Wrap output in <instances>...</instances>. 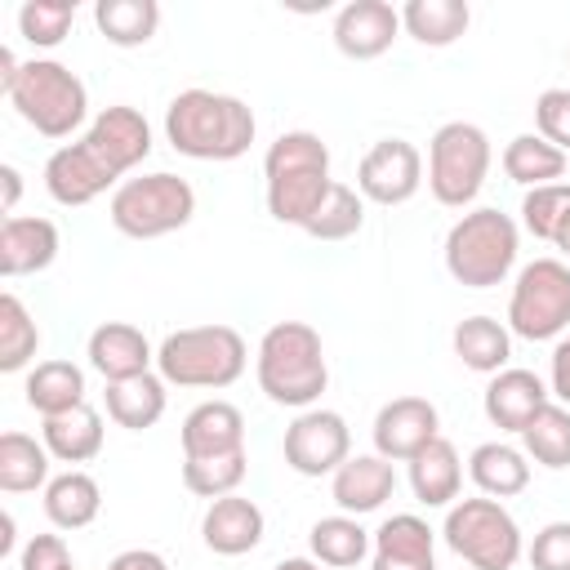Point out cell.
<instances>
[{"label":"cell","mask_w":570,"mask_h":570,"mask_svg":"<svg viewBox=\"0 0 570 570\" xmlns=\"http://www.w3.org/2000/svg\"><path fill=\"white\" fill-rule=\"evenodd\" d=\"M370 570H436L432 530L414 512H396L374 530V561Z\"/></svg>","instance_id":"7402d4cb"},{"label":"cell","mask_w":570,"mask_h":570,"mask_svg":"<svg viewBox=\"0 0 570 570\" xmlns=\"http://www.w3.org/2000/svg\"><path fill=\"white\" fill-rule=\"evenodd\" d=\"M102 508V490L89 472L80 468H67L62 476H53L45 485V517L58 525V530H85Z\"/></svg>","instance_id":"4316f807"},{"label":"cell","mask_w":570,"mask_h":570,"mask_svg":"<svg viewBox=\"0 0 570 570\" xmlns=\"http://www.w3.org/2000/svg\"><path fill=\"white\" fill-rule=\"evenodd\" d=\"M18 566L22 570H71V552H67L62 534H31Z\"/></svg>","instance_id":"f6af8a7d"},{"label":"cell","mask_w":570,"mask_h":570,"mask_svg":"<svg viewBox=\"0 0 570 570\" xmlns=\"http://www.w3.org/2000/svg\"><path fill=\"white\" fill-rule=\"evenodd\" d=\"M503 174L521 187H548L566 174V151H557L548 138L539 134H517L503 147Z\"/></svg>","instance_id":"e575fe53"},{"label":"cell","mask_w":570,"mask_h":570,"mask_svg":"<svg viewBox=\"0 0 570 570\" xmlns=\"http://www.w3.org/2000/svg\"><path fill=\"white\" fill-rule=\"evenodd\" d=\"M36 347H40V330H36L31 312L22 307L18 294H0V370L4 374L27 370Z\"/></svg>","instance_id":"74e56055"},{"label":"cell","mask_w":570,"mask_h":570,"mask_svg":"<svg viewBox=\"0 0 570 570\" xmlns=\"http://www.w3.org/2000/svg\"><path fill=\"white\" fill-rule=\"evenodd\" d=\"M330 383L321 334L307 321H276L258 343V387L272 405L312 410Z\"/></svg>","instance_id":"7a4b0ae2"},{"label":"cell","mask_w":570,"mask_h":570,"mask_svg":"<svg viewBox=\"0 0 570 570\" xmlns=\"http://www.w3.org/2000/svg\"><path fill=\"white\" fill-rule=\"evenodd\" d=\"M552 245H557V249H561V254L570 258V214L561 218V227H557V236H552Z\"/></svg>","instance_id":"816d5d0a"},{"label":"cell","mask_w":570,"mask_h":570,"mask_svg":"<svg viewBox=\"0 0 570 570\" xmlns=\"http://www.w3.org/2000/svg\"><path fill=\"white\" fill-rule=\"evenodd\" d=\"M58 258V227L49 218H4L0 223V276H36Z\"/></svg>","instance_id":"44dd1931"},{"label":"cell","mask_w":570,"mask_h":570,"mask_svg":"<svg viewBox=\"0 0 570 570\" xmlns=\"http://www.w3.org/2000/svg\"><path fill=\"white\" fill-rule=\"evenodd\" d=\"M361 223H365V196L356 187H347V183H334L303 232L316 236V240H347V236L361 232Z\"/></svg>","instance_id":"f35d334b"},{"label":"cell","mask_w":570,"mask_h":570,"mask_svg":"<svg viewBox=\"0 0 570 570\" xmlns=\"http://www.w3.org/2000/svg\"><path fill=\"white\" fill-rule=\"evenodd\" d=\"M9 102L13 111L45 138H71L80 125H85V111H89V94H85V80L53 62V58H31L22 62L18 71V85L9 89Z\"/></svg>","instance_id":"8992f818"},{"label":"cell","mask_w":570,"mask_h":570,"mask_svg":"<svg viewBox=\"0 0 570 570\" xmlns=\"http://www.w3.org/2000/svg\"><path fill=\"white\" fill-rule=\"evenodd\" d=\"M307 543H312V557H316L321 566L347 570V566H356V561H361V557L374 548V534H370V530H365L356 517L338 512V517H321V521L312 525Z\"/></svg>","instance_id":"836d02e7"},{"label":"cell","mask_w":570,"mask_h":570,"mask_svg":"<svg viewBox=\"0 0 570 570\" xmlns=\"http://www.w3.org/2000/svg\"><path fill=\"white\" fill-rule=\"evenodd\" d=\"M347 419L334 410H303L285 428V463L298 476H334L352 454Z\"/></svg>","instance_id":"30bf717a"},{"label":"cell","mask_w":570,"mask_h":570,"mask_svg":"<svg viewBox=\"0 0 570 570\" xmlns=\"http://www.w3.org/2000/svg\"><path fill=\"white\" fill-rule=\"evenodd\" d=\"M521 441H525V454L534 459V463H543V468H570V410L566 405H543L530 423H525V432H521Z\"/></svg>","instance_id":"8d00e7d4"},{"label":"cell","mask_w":570,"mask_h":570,"mask_svg":"<svg viewBox=\"0 0 570 570\" xmlns=\"http://www.w3.org/2000/svg\"><path fill=\"white\" fill-rule=\"evenodd\" d=\"M107 570H169V561L160 552H151V548H129V552L111 557Z\"/></svg>","instance_id":"7dc6e473"},{"label":"cell","mask_w":570,"mask_h":570,"mask_svg":"<svg viewBox=\"0 0 570 570\" xmlns=\"http://www.w3.org/2000/svg\"><path fill=\"white\" fill-rule=\"evenodd\" d=\"M450 343H454V356H459L468 370H476V374H499V370H508L512 330L499 325L494 316H468V321H459L454 334H450Z\"/></svg>","instance_id":"d4e9b609"},{"label":"cell","mask_w":570,"mask_h":570,"mask_svg":"<svg viewBox=\"0 0 570 570\" xmlns=\"http://www.w3.org/2000/svg\"><path fill=\"white\" fill-rule=\"evenodd\" d=\"M534 134L570 156V89H543L534 98Z\"/></svg>","instance_id":"7bdbcfd3"},{"label":"cell","mask_w":570,"mask_h":570,"mask_svg":"<svg viewBox=\"0 0 570 570\" xmlns=\"http://www.w3.org/2000/svg\"><path fill=\"white\" fill-rule=\"evenodd\" d=\"M548 392L557 396V405H570V338H561L552 347V365H548Z\"/></svg>","instance_id":"bcb514c9"},{"label":"cell","mask_w":570,"mask_h":570,"mask_svg":"<svg viewBox=\"0 0 570 570\" xmlns=\"http://www.w3.org/2000/svg\"><path fill=\"white\" fill-rule=\"evenodd\" d=\"M396 490V472L383 454H352L334 481H330V494L338 503V512L347 517H365V512H379Z\"/></svg>","instance_id":"d6986e66"},{"label":"cell","mask_w":570,"mask_h":570,"mask_svg":"<svg viewBox=\"0 0 570 570\" xmlns=\"http://www.w3.org/2000/svg\"><path fill=\"white\" fill-rule=\"evenodd\" d=\"M18 71H22L18 53H13V49H0V89H4V98H9V89L18 85Z\"/></svg>","instance_id":"681fc988"},{"label":"cell","mask_w":570,"mask_h":570,"mask_svg":"<svg viewBox=\"0 0 570 570\" xmlns=\"http://www.w3.org/2000/svg\"><path fill=\"white\" fill-rule=\"evenodd\" d=\"M490 174V138L472 120H450L428 142V187L441 205L463 209L476 200Z\"/></svg>","instance_id":"ba28073f"},{"label":"cell","mask_w":570,"mask_h":570,"mask_svg":"<svg viewBox=\"0 0 570 570\" xmlns=\"http://www.w3.org/2000/svg\"><path fill=\"white\" fill-rule=\"evenodd\" d=\"M156 361L147 334L129 321H107L89 334V365L107 379V383H125V379H138L147 374Z\"/></svg>","instance_id":"ac0fdd59"},{"label":"cell","mask_w":570,"mask_h":570,"mask_svg":"<svg viewBox=\"0 0 570 570\" xmlns=\"http://www.w3.org/2000/svg\"><path fill=\"white\" fill-rule=\"evenodd\" d=\"M459 485H463V463H459V450L436 436L428 450H419L410 459V490L423 508H445L459 499Z\"/></svg>","instance_id":"cb8c5ba5"},{"label":"cell","mask_w":570,"mask_h":570,"mask_svg":"<svg viewBox=\"0 0 570 570\" xmlns=\"http://www.w3.org/2000/svg\"><path fill=\"white\" fill-rule=\"evenodd\" d=\"M566 214H570V183L530 187L525 200H521V227H525L534 240H552Z\"/></svg>","instance_id":"b9f144b4"},{"label":"cell","mask_w":570,"mask_h":570,"mask_svg":"<svg viewBox=\"0 0 570 570\" xmlns=\"http://www.w3.org/2000/svg\"><path fill=\"white\" fill-rule=\"evenodd\" d=\"M245 338L232 325H187L156 347L160 379L178 387H232L245 374Z\"/></svg>","instance_id":"277c9868"},{"label":"cell","mask_w":570,"mask_h":570,"mask_svg":"<svg viewBox=\"0 0 570 570\" xmlns=\"http://www.w3.org/2000/svg\"><path fill=\"white\" fill-rule=\"evenodd\" d=\"M263 508L245 494H223L205 508V521H200V539L209 552L218 557H245L263 543Z\"/></svg>","instance_id":"e0dca14e"},{"label":"cell","mask_w":570,"mask_h":570,"mask_svg":"<svg viewBox=\"0 0 570 570\" xmlns=\"http://www.w3.org/2000/svg\"><path fill=\"white\" fill-rule=\"evenodd\" d=\"M40 441L58 463H89L102 450V414L94 405L49 414L45 428H40Z\"/></svg>","instance_id":"603a6c76"},{"label":"cell","mask_w":570,"mask_h":570,"mask_svg":"<svg viewBox=\"0 0 570 570\" xmlns=\"http://www.w3.org/2000/svg\"><path fill=\"white\" fill-rule=\"evenodd\" d=\"M165 414V379L160 374H138V379H125V383H107V419L116 428H129V432H142L151 423H160Z\"/></svg>","instance_id":"83f0119b"},{"label":"cell","mask_w":570,"mask_h":570,"mask_svg":"<svg viewBox=\"0 0 570 570\" xmlns=\"http://www.w3.org/2000/svg\"><path fill=\"white\" fill-rule=\"evenodd\" d=\"M183 459H214L245 450V414L232 401H200L183 419Z\"/></svg>","instance_id":"ffe728a7"},{"label":"cell","mask_w":570,"mask_h":570,"mask_svg":"<svg viewBox=\"0 0 570 570\" xmlns=\"http://www.w3.org/2000/svg\"><path fill=\"white\" fill-rule=\"evenodd\" d=\"M85 138L111 160V169L125 178L134 165H142L147 156H151V125H147V116L138 111V107H125V102H116V107H102L98 116H94V125L85 129Z\"/></svg>","instance_id":"9a60e30c"},{"label":"cell","mask_w":570,"mask_h":570,"mask_svg":"<svg viewBox=\"0 0 570 570\" xmlns=\"http://www.w3.org/2000/svg\"><path fill=\"white\" fill-rule=\"evenodd\" d=\"M263 174L267 178H281V174H330V147L312 129H289L267 147Z\"/></svg>","instance_id":"d590c367"},{"label":"cell","mask_w":570,"mask_h":570,"mask_svg":"<svg viewBox=\"0 0 570 570\" xmlns=\"http://www.w3.org/2000/svg\"><path fill=\"white\" fill-rule=\"evenodd\" d=\"M272 570H321V561H316V557H285V561H276Z\"/></svg>","instance_id":"f907efd6"},{"label":"cell","mask_w":570,"mask_h":570,"mask_svg":"<svg viewBox=\"0 0 570 570\" xmlns=\"http://www.w3.org/2000/svg\"><path fill=\"white\" fill-rule=\"evenodd\" d=\"M49 450L45 441L27 436V432H4L0 436V490L4 494H27L49 485Z\"/></svg>","instance_id":"d6a6232c"},{"label":"cell","mask_w":570,"mask_h":570,"mask_svg":"<svg viewBox=\"0 0 570 570\" xmlns=\"http://www.w3.org/2000/svg\"><path fill=\"white\" fill-rule=\"evenodd\" d=\"M0 183H4V196H0V209L13 218V205H18V196H22V174L13 169V165H0Z\"/></svg>","instance_id":"c3c4849f"},{"label":"cell","mask_w":570,"mask_h":570,"mask_svg":"<svg viewBox=\"0 0 570 570\" xmlns=\"http://www.w3.org/2000/svg\"><path fill=\"white\" fill-rule=\"evenodd\" d=\"M566 62H570V53H566Z\"/></svg>","instance_id":"f5cc1de1"},{"label":"cell","mask_w":570,"mask_h":570,"mask_svg":"<svg viewBox=\"0 0 570 570\" xmlns=\"http://www.w3.org/2000/svg\"><path fill=\"white\" fill-rule=\"evenodd\" d=\"M472 22V9L463 0H410L401 9V31H410L428 49L454 45Z\"/></svg>","instance_id":"f1b7e54d"},{"label":"cell","mask_w":570,"mask_h":570,"mask_svg":"<svg viewBox=\"0 0 570 570\" xmlns=\"http://www.w3.org/2000/svg\"><path fill=\"white\" fill-rule=\"evenodd\" d=\"M334 178L330 174H281V178H267V214L276 223H289V227H307L312 214L321 209V200L330 196Z\"/></svg>","instance_id":"f546056e"},{"label":"cell","mask_w":570,"mask_h":570,"mask_svg":"<svg viewBox=\"0 0 570 570\" xmlns=\"http://www.w3.org/2000/svg\"><path fill=\"white\" fill-rule=\"evenodd\" d=\"M441 414L423 396H396L374 414V454L387 463H410L419 450H428L441 432Z\"/></svg>","instance_id":"4fadbf2b"},{"label":"cell","mask_w":570,"mask_h":570,"mask_svg":"<svg viewBox=\"0 0 570 570\" xmlns=\"http://www.w3.org/2000/svg\"><path fill=\"white\" fill-rule=\"evenodd\" d=\"M22 392H27V405L40 419H49V414H62V410L85 405V374L71 361H40L27 374V387Z\"/></svg>","instance_id":"4dcf8cb0"},{"label":"cell","mask_w":570,"mask_h":570,"mask_svg":"<svg viewBox=\"0 0 570 570\" xmlns=\"http://www.w3.org/2000/svg\"><path fill=\"white\" fill-rule=\"evenodd\" d=\"M548 383L534 374V370H517V365H508V370H499L494 379H490V387H485V396H481V405H485V419L499 428V432H525V423L548 405Z\"/></svg>","instance_id":"2e32d148"},{"label":"cell","mask_w":570,"mask_h":570,"mask_svg":"<svg viewBox=\"0 0 570 570\" xmlns=\"http://www.w3.org/2000/svg\"><path fill=\"white\" fill-rule=\"evenodd\" d=\"M111 227L129 240H156V236H169L178 227L191 223L196 214V191L187 178L169 174V169H156V174H142V178H125L116 191H111Z\"/></svg>","instance_id":"5b68a950"},{"label":"cell","mask_w":570,"mask_h":570,"mask_svg":"<svg viewBox=\"0 0 570 570\" xmlns=\"http://www.w3.org/2000/svg\"><path fill=\"white\" fill-rule=\"evenodd\" d=\"M249 472V454L236 450V454H214V459H183V485L200 499H223V494H236V485L245 481Z\"/></svg>","instance_id":"ab89813d"},{"label":"cell","mask_w":570,"mask_h":570,"mask_svg":"<svg viewBox=\"0 0 570 570\" xmlns=\"http://www.w3.org/2000/svg\"><path fill=\"white\" fill-rule=\"evenodd\" d=\"M521 249V232L503 209H468L445 232V272L468 289L503 285Z\"/></svg>","instance_id":"3957f363"},{"label":"cell","mask_w":570,"mask_h":570,"mask_svg":"<svg viewBox=\"0 0 570 570\" xmlns=\"http://www.w3.org/2000/svg\"><path fill=\"white\" fill-rule=\"evenodd\" d=\"M450 552L476 570H512L521 561V525L499 499H459L441 525Z\"/></svg>","instance_id":"52a82bcc"},{"label":"cell","mask_w":570,"mask_h":570,"mask_svg":"<svg viewBox=\"0 0 570 570\" xmlns=\"http://www.w3.org/2000/svg\"><path fill=\"white\" fill-rule=\"evenodd\" d=\"M254 111L214 89H183L165 107V138L178 156L191 160H236L254 142Z\"/></svg>","instance_id":"6da1fadb"},{"label":"cell","mask_w":570,"mask_h":570,"mask_svg":"<svg viewBox=\"0 0 570 570\" xmlns=\"http://www.w3.org/2000/svg\"><path fill=\"white\" fill-rule=\"evenodd\" d=\"M71 22H76V0H71V4H67V0H27V4L18 9V31H22V40L36 45V49L62 45L67 31H71Z\"/></svg>","instance_id":"60d3db41"},{"label":"cell","mask_w":570,"mask_h":570,"mask_svg":"<svg viewBox=\"0 0 570 570\" xmlns=\"http://www.w3.org/2000/svg\"><path fill=\"white\" fill-rule=\"evenodd\" d=\"M71 570H76V566H71Z\"/></svg>","instance_id":"db71d44e"},{"label":"cell","mask_w":570,"mask_h":570,"mask_svg":"<svg viewBox=\"0 0 570 570\" xmlns=\"http://www.w3.org/2000/svg\"><path fill=\"white\" fill-rule=\"evenodd\" d=\"M423 187V156L405 138H379L356 165V191L374 205H405Z\"/></svg>","instance_id":"8fae6325"},{"label":"cell","mask_w":570,"mask_h":570,"mask_svg":"<svg viewBox=\"0 0 570 570\" xmlns=\"http://www.w3.org/2000/svg\"><path fill=\"white\" fill-rule=\"evenodd\" d=\"M120 174L111 169V160L89 142V138H76V142H62L49 160H45V187L58 205H89L98 200Z\"/></svg>","instance_id":"7c38bea8"},{"label":"cell","mask_w":570,"mask_h":570,"mask_svg":"<svg viewBox=\"0 0 570 570\" xmlns=\"http://www.w3.org/2000/svg\"><path fill=\"white\" fill-rule=\"evenodd\" d=\"M570 325V267L561 258H534L517 272L508 298V330L543 343Z\"/></svg>","instance_id":"9c48e42d"},{"label":"cell","mask_w":570,"mask_h":570,"mask_svg":"<svg viewBox=\"0 0 570 570\" xmlns=\"http://www.w3.org/2000/svg\"><path fill=\"white\" fill-rule=\"evenodd\" d=\"M94 22L102 31L107 45L120 49H138L156 36L160 27V4L156 0H98L94 4Z\"/></svg>","instance_id":"1f68e13d"},{"label":"cell","mask_w":570,"mask_h":570,"mask_svg":"<svg viewBox=\"0 0 570 570\" xmlns=\"http://www.w3.org/2000/svg\"><path fill=\"white\" fill-rule=\"evenodd\" d=\"M468 472H472V481H476V490H481L485 499H512V494H521V490L530 485V463H525V454H521L517 445H503V441L476 445L472 459H468Z\"/></svg>","instance_id":"484cf974"},{"label":"cell","mask_w":570,"mask_h":570,"mask_svg":"<svg viewBox=\"0 0 570 570\" xmlns=\"http://www.w3.org/2000/svg\"><path fill=\"white\" fill-rule=\"evenodd\" d=\"M396 31H401V9H392L387 0H352L334 13V45L356 62L387 53Z\"/></svg>","instance_id":"5bb4252c"},{"label":"cell","mask_w":570,"mask_h":570,"mask_svg":"<svg viewBox=\"0 0 570 570\" xmlns=\"http://www.w3.org/2000/svg\"><path fill=\"white\" fill-rule=\"evenodd\" d=\"M525 557L534 570H570V521H548Z\"/></svg>","instance_id":"ee69618b"}]
</instances>
